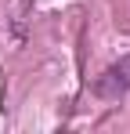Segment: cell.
I'll return each mask as SVG.
<instances>
[{
    "label": "cell",
    "instance_id": "obj_1",
    "mask_svg": "<svg viewBox=\"0 0 130 134\" xmlns=\"http://www.w3.org/2000/svg\"><path fill=\"white\" fill-rule=\"evenodd\" d=\"M94 91H98L101 98H119V94H127L130 91V54H123L116 65H108L105 72L98 76Z\"/></svg>",
    "mask_w": 130,
    "mask_h": 134
}]
</instances>
